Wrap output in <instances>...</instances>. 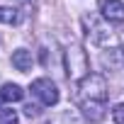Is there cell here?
Returning a JSON list of instances; mask_svg holds the SVG:
<instances>
[{
  "label": "cell",
  "instance_id": "1",
  "mask_svg": "<svg viewBox=\"0 0 124 124\" xmlns=\"http://www.w3.org/2000/svg\"><path fill=\"white\" fill-rule=\"evenodd\" d=\"M78 102L88 119H102L105 117V102H107V83L102 76L90 73L78 83Z\"/></svg>",
  "mask_w": 124,
  "mask_h": 124
},
{
  "label": "cell",
  "instance_id": "2",
  "mask_svg": "<svg viewBox=\"0 0 124 124\" xmlns=\"http://www.w3.org/2000/svg\"><path fill=\"white\" fill-rule=\"evenodd\" d=\"M29 90H32V93L41 100V105H46V107H51V105L58 102V90H56V85H54L49 78H37Z\"/></svg>",
  "mask_w": 124,
  "mask_h": 124
},
{
  "label": "cell",
  "instance_id": "3",
  "mask_svg": "<svg viewBox=\"0 0 124 124\" xmlns=\"http://www.w3.org/2000/svg\"><path fill=\"white\" fill-rule=\"evenodd\" d=\"M100 12L109 22H124V3L122 0H100Z\"/></svg>",
  "mask_w": 124,
  "mask_h": 124
},
{
  "label": "cell",
  "instance_id": "4",
  "mask_svg": "<svg viewBox=\"0 0 124 124\" xmlns=\"http://www.w3.org/2000/svg\"><path fill=\"white\" fill-rule=\"evenodd\" d=\"M22 97H24V90L17 83H5L0 88V100H5V102H20Z\"/></svg>",
  "mask_w": 124,
  "mask_h": 124
},
{
  "label": "cell",
  "instance_id": "5",
  "mask_svg": "<svg viewBox=\"0 0 124 124\" xmlns=\"http://www.w3.org/2000/svg\"><path fill=\"white\" fill-rule=\"evenodd\" d=\"M12 66H15L20 73H27V71L32 68V54L24 51V49H17V51L12 54Z\"/></svg>",
  "mask_w": 124,
  "mask_h": 124
},
{
  "label": "cell",
  "instance_id": "6",
  "mask_svg": "<svg viewBox=\"0 0 124 124\" xmlns=\"http://www.w3.org/2000/svg\"><path fill=\"white\" fill-rule=\"evenodd\" d=\"M0 22L3 24H15L17 22V12L12 8H0Z\"/></svg>",
  "mask_w": 124,
  "mask_h": 124
},
{
  "label": "cell",
  "instance_id": "7",
  "mask_svg": "<svg viewBox=\"0 0 124 124\" xmlns=\"http://www.w3.org/2000/svg\"><path fill=\"white\" fill-rule=\"evenodd\" d=\"M17 112L15 109H0V124H17Z\"/></svg>",
  "mask_w": 124,
  "mask_h": 124
},
{
  "label": "cell",
  "instance_id": "8",
  "mask_svg": "<svg viewBox=\"0 0 124 124\" xmlns=\"http://www.w3.org/2000/svg\"><path fill=\"white\" fill-rule=\"evenodd\" d=\"M112 119H114V124H124V102H122V105H114Z\"/></svg>",
  "mask_w": 124,
  "mask_h": 124
},
{
  "label": "cell",
  "instance_id": "9",
  "mask_svg": "<svg viewBox=\"0 0 124 124\" xmlns=\"http://www.w3.org/2000/svg\"><path fill=\"white\" fill-rule=\"evenodd\" d=\"M24 112H27V117H34V114H37L39 109H37L34 105H27V107H24Z\"/></svg>",
  "mask_w": 124,
  "mask_h": 124
},
{
  "label": "cell",
  "instance_id": "10",
  "mask_svg": "<svg viewBox=\"0 0 124 124\" xmlns=\"http://www.w3.org/2000/svg\"><path fill=\"white\" fill-rule=\"evenodd\" d=\"M0 109H3V107H0Z\"/></svg>",
  "mask_w": 124,
  "mask_h": 124
}]
</instances>
